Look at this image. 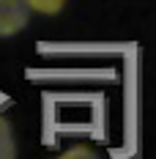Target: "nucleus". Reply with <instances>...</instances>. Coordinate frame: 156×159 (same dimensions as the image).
Returning <instances> with one entry per match:
<instances>
[{
	"label": "nucleus",
	"instance_id": "nucleus-2",
	"mask_svg": "<svg viewBox=\"0 0 156 159\" xmlns=\"http://www.w3.org/2000/svg\"><path fill=\"white\" fill-rule=\"evenodd\" d=\"M0 159H16V143H14V129L8 118L0 115Z\"/></svg>",
	"mask_w": 156,
	"mask_h": 159
},
{
	"label": "nucleus",
	"instance_id": "nucleus-3",
	"mask_svg": "<svg viewBox=\"0 0 156 159\" xmlns=\"http://www.w3.org/2000/svg\"><path fill=\"white\" fill-rule=\"evenodd\" d=\"M28 3V8H33V11H38V14H60L63 6H66V0H25Z\"/></svg>",
	"mask_w": 156,
	"mask_h": 159
},
{
	"label": "nucleus",
	"instance_id": "nucleus-1",
	"mask_svg": "<svg viewBox=\"0 0 156 159\" xmlns=\"http://www.w3.org/2000/svg\"><path fill=\"white\" fill-rule=\"evenodd\" d=\"M28 16H30V8L25 0H0V36L8 39L25 30Z\"/></svg>",
	"mask_w": 156,
	"mask_h": 159
},
{
	"label": "nucleus",
	"instance_id": "nucleus-4",
	"mask_svg": "<svg viewBox=\"0 0 156 159\" xmlns=\"http://www.w3.org/2000/svg\"><path fill=\"white\" fill-rule=\"evenodd\" d=\"M58 159H99V154H96L91 145H71V148H66Z\"/></svg>",
	"mask_w": 156,
	"mask_h": 159
}]
</instances>
